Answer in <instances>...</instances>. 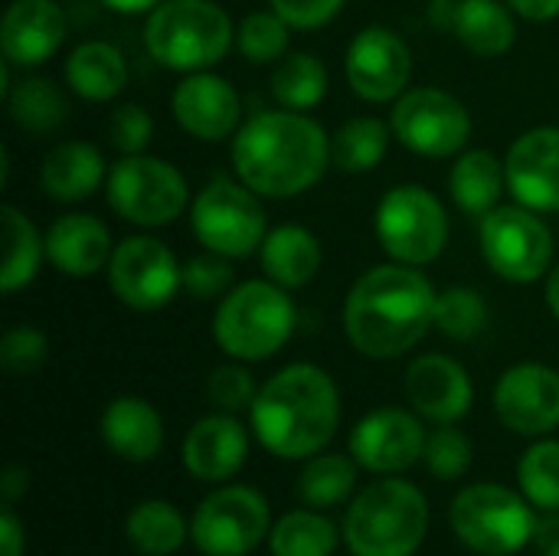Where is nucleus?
<instances>
[{"mask_svg":"<svg viewBox=\"0 0 559 556\" xmlns=\"http://www.w3.org/2000/svg\"><path fill=\"white\" fill-rule=\"evenodd\" d=\"M508 190L521 206L537 213L559 210V128L544 125L524 131L504 157Z\"/></svg>","mask_w":559,"mask_h":556,"instance_id":"nucleus-18","label":"nucleus"},{"mask_svg":"<svg viewBox=\"0 0 559 556\" xmlns=\"http://www.w3.org/2000/svg\"><path fill=\"white\" fill-rule=\"evenodd\" d=\"M252 433L278 459H314L341 426L337 383L314 364H292L262 383Z\"/></svg>","mask_w":559,"mask_h":556,"instance_id":"nucleus-3","label":"nucleus"},{"mask_svg":"<svg viewBox=\"0 0 559 556\" xmlns=\"http://www.w3.org/2000/svg\"><path fill=\"white\" fill-rule=\"evenodd\" d=\"M436 20L439 26L452 29L468 52L481 59L504 56L518 39L511 7H504L501 0H436Z\"/></svg>","mask_w":559,"mask_h":556,"instance_id":"nucleus-23","label":"nucleus"},{"mask_svg":"<svg viewBox=\"0 0 559 556\" xmlns=\"http://www.w3.org/2000/svg\"><path fill=\"white\" fill-rule=\"evenodd\" d=\"M406 397L423 419L452 426L472 410L475 390L459 360L445 354H423L406 370Z\"/></svg>","mask_w":559,"mask_h":556,"instance_id":"nucleus-20","label":"nucleus"},{"mask_svg":"<svg viewBox=\"0 0 559 556\" xmlns=\"http://www.w3.org/2000/svg\"><path fill=\"white\" fill-rule=\"evenodd\" d=\"M249 456V436L233 413L203 416L183 439V465L200 482H229Z\"/></svg>","mask_w":559,"mask_h":556,"instance_id":"nucleus-22","label":"nucleus"},{"mask_svg":"<svg viewBox=\"0 0 559 556\" xmlns=\"http://www.w3.org/2000/svg\"><path fill=\"white\" fill-rule=\"evenodd\" d=\"M295 331V305L288 288L275 285L272 279H252L236 285L216 308L213 338L223 354L252 364L278 354Z\"/></svg>","mask_w":559,"mask_h":556,"instance_id":"nucleus-6","label":"nucleus"},{"mask_svg":"<svg viewBox=\"0 0 559 556\" xmlns=\"http://www.w3.org/2000/svg\"><path fill=\"white\" fill-rule=\"evenodd\" d=\"M413 52L390 26H367L347 46V82L364 102H393L406 92Z\"/></svg>","mask_w":559,"mask_h":556,"instance_id":"nucleus-16","label":"nucleus"},{"mask_svg":"<svg viewBox=\"0 0 559 556\" xmlns=\"http://www.w3.org/2000/svg\"><path fill=\"white\" fill-rule=\"evenodd\" d=\"M272 534L269 501L249 485H229L206 495L190 521V537L206 556L252 554Z\"/></svg>","mask_w":559,"mask_h":556,"instance_id":"nucleus-12","label":"nucleus"},{"mask_svg":"<svg viewBox=\"0 0 559 556\" xmlns=\"http://www.w3.org/2000/svg\"><path fill=\"white\" fill-rule=\"evenodd\" d=\"M190 223L203 249L219 252L226 259L252 256L269 236L259 193L242 180L236 184L229 177H216L197 193L190 206Z\"/></svg>","mask_w":559,"mask_h":556,"instance_id":"nucleus-8","label":"nucleus"},{"mask_svg":"<svg viewBox=\"0 0 559 556\" xmlns=\"http://www.w3.org/2000/svg\"><path fill=\"white\" fill-rule=\"evenodd\" d=\"M66 82L85 102H111L128 85V62L111 43L88 39L72 49L66 62Z\"/></svg>","mask_w":559,"mask_h":556,"instance_id":"nucleus-27","label":"nucleus"},{"mask_svg":"<svg viewBox=\"0 0 559 556\" xmlns=\"http://www.w3.org/2000/svg\"><path fill=\"white\" fill-rule=\"evenodd\" d=\"M436 295L416 265L396 262L364 272L344 305L350 344L373 360H393L413 351L432 328Z\"/></svg>","mask_w":559,"mask_h":556,"instance_id":"nucleus-2","label":"nucleus"},{"mask_svg":"<svg viewBox=\"0 0 559 556\" xmlns=\"http://www.w3.org/2000/svg\"><path fill=\"white\" fill-rule=\"evenodd\" d=\"M102 3L115 13H151L164 0H102Z\"/></svg>","mask_w":559,"mask_h":556,"instance_id":"nucleus-50","label":"nucleus"},{"mask_svg":"<svg viewBox=\"0 0 559 556\" xmlns=\"http://www.w3.org/2000/svg\"><path fill=\"white\" fill-rule=\"evenodd\" d=\"M344 0H272V10L292 29H318L328 26L341 13Z\"/></svg>","mask_w":559,"mask_h":556,"instance_id":"nucleus-45","label":"nucleus"},{"mask_svg":"<svg viewBox=\"0 0 559 556\" xmlns=\"http://www.w3.org/2000/svg\"><path fill=\"white\" fill-rule=\"evenodd\" d=\"M0 226H3L0 288H3V295H13L36 279L43 256H46V236H39L36 226L10 203L0 210Z\"/></svg>","mask_w":559,"mask_h":556,"instance_id":"nucleus-30","label":"nucleus"},{"mask_svg":"<svg viewBox=\"0 0 559 556\" xmlns=\"http://www.w3.org/2000/svg\"><path fill=\"white\" fill-rule=\"evenodd\" d=\"M331 164L328 131L305 111H262L233 141L236 177L259 197L285 200L311 190Z\"/></svg>","mask_w":559,"mask_h":556,"instance_id":"nucleus-1","label":"nucleus"},{"mask_svg":"<svg viewBox=\"0 0 559 556\" xmlns=\"http://www.w3.org/2000/svg\"><path fill=\"white\" fill-rule=\"evenodd\" d=\"M269 547L272 556H334L337 528L324 514L301 508L275 521L269 534Z\"/></svg>","mask_w":559,"mask_h":556,"instance_id":"nucleus-34","label":"nucleus"},{"mask_svg":"<svg viewBox=\"0 0 559 556\" xmlns=\"http://www.w3.org/2000/svg\"><path fill=\"white\" fill-rule=\"evenodd\" d=\"M547 305L559 318V262L550 269V279H547Z\"/></svg>","mask_w":559,"mask_h":556,"instance_id":"nucleus-51","label":"nucleus"},{"mask_svg":"<svg viewBox=\"0 0 559 556\" xmlns=\"http://www.w3.org/2000/svg\"><path fill=\"white\" fill-rule=\"evenodd\" d=\"M128 544L144 556L177 554L187 541V521L170 501H141L124 521Z\"/></svg>","mask_w":559,"mask_h":556,"instance_id":"nucleus-31","label":"nucleus"},{"mask_svg":"<svg viewBox=\"0 0 559 556\" xmlns=\"http://www.w3.org/2000/svg\"><path fill=\"white\" fill-rule=\"evenodd\" d=\"M288 29L292 26L275 10H255L239 23V33H236L239 52L255 66L275 62L288 49Z\"/></svg>","mask_w":559,"mask_h":556,"instance_id":"nucleus-39","label":"nucleus"},{"mask_svg":"<svg viewBox=\"0 0 559 556\" xmlns=\"http://www.w3.org/2000/svg\"><path fill=\"white\" fill-rule=\"evenodd\" d=\"M26 551V534L20 518L13 514V505L0 508V556H23Z\"/></svg>","mask_w":559,"mask_h":556,"instance_id":"nucleus-46","label":"nucleus"},{"mask_svg":"<svg viewBox=\"0 0 559 556\" xmlns=\"http://www.w3.org/2000/svg\"><path fill=\"white\" fill-rule=\"evenodd\" d=\"M324 92H328V69L311 52L285 56L272 72V95L282 108L308 111L324 98Z\"/></svg>","mask_w":559,"mask_h":556,"instance_id":"nucleus-35","label":"nucleus"},{"mask_svg":"<svg viewBox=\"0 0 559 556\" xmlns=\"http://www.w3.org/2000/svg\"><path fill=\"white\" fill-rule=\"evenodd\" d=\"M151 134H154V121L141 105H118L108 115V141L121 154H141L151 144Z\"/></svg>","mask_w":559,"mask_h":556,"instance_id":"nucleus-44","label":"nucleus"},{"mask_svg":"<svg viewBox=\"0 0 559 556\" xmlns=\"http://www.w3.org/2000/svg\"><path fill=\"white\" fill-rule=\"evenodd\" d=\"M488 324V305L475 288L452 285L436 295V315L432 328L442 331L452 341H472L485 331Z\"/></svg>","mask_w":559,"mask_h":556,"instance_id":"nucleus-37","label":"nucleus"},{"mask_svg":"<svg viewBox=\"0 0 559 556\" xmlns=\"http://www.w3.org/2000/svg\"><path fill=\"white\" fill-rule=\"evenodd\" d=\"M524 498L540 511H559V442H534L518 465Z\"/></svg>","mask_w":559,"mask_h":556,"instance_id":"nucleus-38","label":"nucleus"},{"mask_svg":"<svg viewBox=\"0 0 559 556\" xmlns=\"http://www.w3.org/2000/svg\"><path fill=\"white\" fill-rule=\"evenodd\" d=\"M455 537L481 556H514L534 541L537 514L531 501L504 485H472L452 501Z\"/></svg>","mask_w":559,"mask_h":556,"instance_id":"nucleus-7","label":"nucleus"},{"mask_svg":"<svg viewBox=\"0 0 559 556\" xmlns=\"http://www.w3.org/2000/svg\"><path fill=\"white\" fill-rule=\"evenodd\" d=\"M236 39L229 13L216 0H164L147 13L144 46L174 72H206Z\"/></svg>","mask_w":559,"mask_h":556,"instance_id":"nucleus-5","label":"nucleus"},{"mask_svg":"<svg viewBox=\"0 0 559 556\" xmlns=\"http://www.w3.org/2000/svg\"><path fill=\"white\" fill-rule=\"evenodd\" d=\"M377 239L393 262L429 265L449 242V216L436 193L419 184H403L377 206Z\"/></svg>","mask_w":559,"mask_h":556,"instance_id":"nucleus-9","label":"nucleus"},{"mask_svg":"<svg viewBox=\"0 0 559 556\" xmlns=\"http://www.w3.org/2000/svg\"><path fill=\"white\" fill-rule=\"evenodd\" d=\"M259 397L255 377L242 367V364H223L206 377V400L219 410V413H239V410H252Z\"/></svg>","mask_w":559,"mask_h":556,"instance_id":"nucleus-42","label":"nucleus"},{"mask_svg":"<svg viewBox=\"0 0 559 556\" xmlns=\"http://www.w3.org/2000/svg\"><path fill=\"white\" fill-rule=\"evenodd\" d=\"M495 413L518 436L559 429V374L544 364H518L495 387Z\"/></svg>","mask_w":559,"mask_h":556,"instance_id":"nucleus-17","label":"nucleus"},{"mask_svg":"<svg viewBox=\"0 0 559 556\" xmlns=\"http://www.w3.org/2000/svg\"><path fill=\"white\" fill-rule=\"evenodd\" d=\"M66 39V13L52 0H13L3 13L0 49L16 69L43 66Z\"/></svg>","mask_w":559,"mask_h":556,"instance_id":"nucleus-21","label":"nucleus"},{"mask_svg":"<svg viewBox=\"0 0 559 556\" xmlns=\"http://www.w3.org/2000/svg\"><path fill=\"white\" fill-rule=\"evenodd\" d=\"M111 210L134 226H167L174 223L190 200L183 174L147 154H124L105 180Z\"/></svg>","mask_w":559,"mask_h":556,"instance_id":"nucleus-10","label":"nucleus"},{"mask_svg":"<svg viewBox=\"0 0 559 556\" xmlns=\"http://www.w3.org/2000/svg\"><path fill=\"white\" fill-rule=\"evenodd\" d=\"M105 180V161L88 141H62L43 157L39 184L46 197L59 203H75L92 197Z\"/></svg>","mask_w":559,"mask_h":556,"instance_id":"nucleus-26","label":"nucleus"},{"mask_svg":"<svg viewBox=\"0 0 559 556\" xmlns=\"http://www.w3.org/2000/svg\"><path fill=\"white\" fill-rule=\"evenodd\" d=\"M177 125L197 141H223L239 128L242 105L236 88L213 72H190L170 98Z\"/></svg>","mask_w":559,"mask_h":556,"instance_id":"nucleus-19","label":"nucleus"},{"mask_svg":"<svg viewBox=\"0 0 559 556\" xmlns=\"http://www.w3.org/2000/svg\"><path fill=\"white\" fill-rule=\"evenodd\" d=\"M534 541L540 547V556H559V514L550 511L547 521H537Z\"/></svg>","mask_w":559,"mask_h":556,"instance_id":"nucleus-49","label":"nucleus"},{"mask_svg":"<svg viewBox=\"0 0 559 556\" xmlns=\"http://www.w3.org/2000/svg\"><path fill=\"white\" fill-rule=\"evenodd\" d=\"M426 429L409 410L383 406L364 416L350 433V456L373 475H400L426 452Z\"/></svg>","mask_w":559,"mask_h":556,"instance_id":"nucleus-15","label":"nucleus"},{"mask_svg":"<svg viewBox=\"0 0 559 556\" xmlns=\"http://www.w3.org/2000/svg\"><path fill=\"white\" fill-rule=\"evenodd\" d=\"M49 357V341L43 331L36 328H10L3 338H0V367L3 374L10 377H29L36 374Z\"/></svg>","mask_w":559,"mask_h":556,"instance_id":"nucleus-41","label":"nucleus"},{"mask_svg":"<svg viewBox=\"0 0 559 556\" xmlns=\"http://www.w3.org/2000/svg\"><path fill=\"white\" fill-rule=\"evenodd\" d=\"M102 442L124 462H151L164 449V419L141 397H118L102 413Z\"/></svg>","mask_w":559,"mask_h":556,"instance_id":"nucleus-25","label":"nucleus"},{"mask_svg":"<svg viewBox=\"0 0 559 556\" xmlns=\"http://www.w3.org/2000/svg\"><path fill=\"white\" fill-rule=\"evenodd\" d=\"M426 531V495L396 475L367 485L344 518V544L354 556H413L423 547Z\"/></svg>","mask_w":559,"mask_h":556,"instance_id":"nucleus-4","label":"nucleus"},{"mask_svg":"<svg viewBox=\"0 0 559 556\" xmlns=\"http://www.w3.org/2000/svg\"><path fill=\"white\" fill-rule=\"evenodd\" d=\"M396 141L423 157H452L462 154L472 134L468 108L445 88H409L396 98L393 121Z\"/></svg>","mask_w":559,"mask_h":556,"instance_id":"nucleus-13","label":"nucleus"},{"mask_svg":"<svg viewBox=\"0 0 559 556\" xmlns=\"http://www.w3.org/2000/svg\"><path fill=\"white\" fill-rule=\"evenodd\" d=\"M29 492V472L23 465H10L0 478V495H3V505H13L20 501L23 495Z\"/></svg>","mask_w":559,"mask_h":556,"instance_id":"nucleus-48","label":"nucleus"},{"mask_svg":"<svg viewBox=\"0 0 559 556\" xmlns=\"http://www.w3.org/2000/svg\"><path fill=\"white\" fill-rule=\"evenodd\" d=\"M390 125H383L373 115H360L350 118L337 128V134L331 138V161L347 170V174H367L373 170L390 147Z\"/></svg>","mask_w":559,"mask_h":556,"instance_id":"nucleus-32","label":"nucleus"},{"mask_svg":"<svg viewBox=\"0 0 559 556\" xmlns=\"http://www.w3.org/2000/svg\"><path fill=\"white\" fill-rule=\"evenodd\" d=\"M7 105H10L13 121L29 134H49L69 115V102L59 92V85H52L49 79H39V75L23 79L13 88H7Z\"/></svg>","mask_w":559,"mask_h":556,"instance_id":"nucleus-33","label":"nucleus"},{"mask_svg":"<svg viewBox=\"0 0 559 556\" xmlns=\"http://www.w3.org/2000/svg\"><path fill=\"white\" fill-rule=\"evenodd\" d=\"M108 282L121 305L134 311H157L170 305L183 285L177 256L154 236H131L115 246Z\"/></svg>","mask_w":559,"mask_h":556,"instance_id":"nucleus-14","label":"nucleus"},{"mask_svg":"<svg viewBox=\"0 0 559 556\" xmlns=\"http://www.w3.org/2000/svg\"><path fill=\"white\" fill-rule=\"evenodd\" d=\"M518 16L524 20H534V23H544V20H554L559 16V0H504Z\"/></svg>","mask_w":559,"mask_h":556,"instance_id":"nucleus-47","label":"nucleus"},{"mask_svg":"<svg viewBox=\"0 0 559 556\" xmlns=\"http://www.w3.org/2000/svg\"><path fill=\"white\" fill-rule=\"evenodd\" d=\"M504 187H508L504 164L491 151H465V154H459V161H455V167L449 174L452 200L468 216H488L498 206Z\"/></svg>","mask_w":559,"mask_h":556,"instance_id":"nucleus-29","label":"nucleus"},{"mask_svg":"<svg viewBox=\"0 0 559 556\" xmlns=\"http://www.w3.org/2000/svg\"><path fill=\"white\" fill-rule=\"evenodd\" d=\"M354 488L357 462L347 456H314L298 478V498L308 508H334L347 501Z\"/></svg>","mask_w":559,"mask_h":556,"instance_id":"nucleus-36","label":"nucleus"},{"mask_svg":"<svg viewBox=\"0 0 559 556\" xmlns=\"http://www.w3.org/2000/svg\"><path fill=\"white\" fill-rule=\"evenodd\" d=\"M262 269L282 288H305L321 269V246L305 226H278L262 242Z\"/></svg>","mask_w":559,"mask_h":556,"instance_id":"nucleus-28","label":"nucleus"},{"mask_svg":"<svg viewBox=\"0 0 559 556\" xmlns=\"http://www.w3.org/2000/svg\"><path fill=\"white\" fill-rule=\"evenodd\" d=\"M183 288L197 298V301H213V298H226L233 292V265L226 256L219 252H200L183 265Z\"/></svg>","mask_w":559,"mask_h":556,"instance_id":"nucleus-43","label":"nucleus"},{"mask_svg":"<svg viewBox=\"0 0 559 556\" xmlns=\"http://www.w3.org/2000/svg\"><path fill=\"white\" fill-rule=\"evenodd\" d=\"M111 233L92 213H66L46 229V259L69 279H88L111 262Z\"/></svg>","mask_w":559,"mask_h":556,"instance_id":"nucleus-24","label":"nucleus"},{"mask_svg":"<svg viewBox=\"0 0 559 556\" xmlns=\"http://www.w3.org/2000/svg\"><path fill=\"white\" fill-rule=\"evenodd\" d=\"M481 252L491 272L508 282L531 285L554 265V236L531 206H495L481 216Z\"/></svg>","mask_w":559,"mask_h":556,"instance_id":"nucleus-11","label":"nucleus"},{"mask_svg":"<svg viewBox=\"0 0 559 556\" xmlns=\"http://www.w3.org/2000/svg\"><path fill=\"white\" fill-rule=\"evenodd\" d=\"M429 472L442 482H455L468 472L472 465V442L462 429L455 426H439L436 433H429L426 439V452H423Z\"/></svg>","mask_w":559,"mask_h":556,"instance_id":"nucleus-40","label":"nucleus"}]
</instances>
